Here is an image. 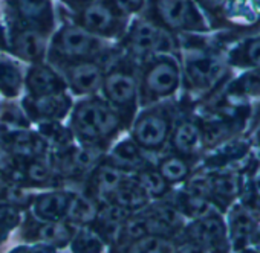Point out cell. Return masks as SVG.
I'll return each mask as SVG.
<instances>
[{
  "instance_id": "obj_34",
  "label": "cell",
  "mask_w": 260,
  "mask_h": 253,
  "mask_svg": "<svg viewBox=\"0 0 260 253\" xmlns=\"http://www.w3.org/2000/svg\"><path fill=\"white\" fill-rule=\"evenodd\" d=\"M210 189H211V182H208L207 179H202V177H196L188 185V195L205 198L210 194Z\"/></svg>"
},
{
  "instance_id": "obj_29",
  "label": "cell",
  "mask_w": 260,
  "mask_h": 253,
  "mask_svg": "<svg viewBox=\"0 0 260 253\" xmlns=\"http://www.w3.org/2000/svg\"><path fill=\"white\" fill-rule=\"evenodd\" d=\"M170 244L162 239L159 235L155 233H147L138 239L130 247V251H167L170 250Z\"/></svg>"
},
{
  "instance_id": "obj_43",
  "label": "cell",
  "mask_w": 260,
  "mask_h": 253,
  "mask_svg": "<svg viewBox=\"0 0 260 253\" xmlns=\"http://www.w3.org/2000/svg\"><path fill=\"white\" fill-rule=\"evenodd\" d=\"M254 4H255V5H257L258 8H260V0H254Z\"/></svg>"
},
{
  "instance_id": "obj_25",
  "label": "cell",
  "mask_w": 260,
  "mask_h": 253,
  "mask_svg": "<svg viewBox=\"0 0 260 253\" xmlns=\"http://www.w3.org/2000/svg\"><path fill=\"white\" fill-rule=\"evenodd\" d=\"M137 182L147 192V195H152V197H161L167 189V185H166L167 180L161 176V173L143 171L140 173Z\"/></svg>"
},
{
  "instance_id": "obj_39",
  "label": "cell",
  "mask_w": 260,
  "mask_h": 253,
  "mask_svg": "<svg viewBox=\"0 0 260 253\" xmlns=\"http://www.w3.org/2000/svg\"><path fill=\"white\" fill-rule=\"evenodd\" d=\"M246 54H248V60L252 64L260 66V40H254L252 43H249Z\"/></svg>"
},
{
  "instance_id": "obj_11",
  "label": "cell",
  "mask_w": 260,
  "mask_h": 253,
  "mask_svg": "<svg viewBox=\"0 0 260 253\" xmlns=\"http://www.w3.org/2000/svg\"><path fill=\"white\" fill-rule=\"evenodd\" d=\"M71 198L66 194H45L36 198L32 204V210L40 221H58L61 220L69 207Z\"/></svg>"
},
{
  "instance_id": "obj_37",
  "label": "cell",
  "mask_w": 260,
  "mask_h": 253,
  "mask_svg": "<svg viewBox=\"0 0 260 253\" xmlns=\"http://www.w3.org/2000/svg\"><path fill=\"white\" fill-rule=\"evenodd\" d=\"M22 113L17 108H8L2 113V125H7L10 129H13L14 125H22Z\"/></svg>"
},
{
  "instance_id": "obj_4",
  "label": "cell",
  "mask_w": 260,
  "mask_h": 253,
  "mask_svg": "<svg viewBox=\"0 0 260 253\" xmlns=\"http://www.w3.org/2000/svg\"><path fill=\"white\" fill-rule=\"evenodd\" d=\"M118 13L110 5V2H90L86 5L83 16H81V25L86 31L95 32V34H109L115 26V16Z\"/></svg>"
},
{
  "instance_id": "obj_19",
  "label": "cell",
  "mask_w": 260,
  "mask_h": 253,
  "mask_svg": "<svg viewBox=\"0 0 260 253\" xmlns=\"http://www.w3.org/2000/svg\"><path fill=\"white\" fill-rule=\"evenodd\" d=\"M10 147H11L13 153L23 156V157H31V156L39 154L43 150V142L36 135L17 132V133L11 135Z\"/></svg>"
},
{
  "instance_id": "obj_35",
  "label": "cell",
  "mask_w": 260,
  "mask_h": 253,
  "mask_svg": "<svg viewBox=\"0 0 260 253\" xmlns=\"http://www.w3.org/2000/svg\"><path fill=\"white\" fill-rule=\"evenodd\" d=\"M19 221H20V214L16 207L0 204V223L10 229V227L17 226Z\"/></svg>"
},
{
  "instance_id": "obj_22",
  "label": "cell",
  "mask_w": 260,
  "mask_h": 253,
  "mask_svg": "<svg viewBox=\"0 0 260 253\" xmlns=\"http://www.w3.org/2000/svg\"><path fill=\"white\" fill-rule=\"evenodd\" d=\"M19 69L8 60L0 58V90L8 96H14L20 90Z\"/></svg>"
},
{
  "instance_id": "obj_15",
  "label": "cell",
  "mask_w": 260,
  "mask_h": 253,
  "mask_svg": "<svg viewBox=\"0 0 260 253\" xmlns=\"http://www.w3.org/2000/svg\"><path fill=\"white\" fill-rule=\"evenodd\" d=\"M191 232H193V238L201 245H217L223 238L225 229L220 220L208 217L198 221L193 226Z\"/></svg>"
},
{
  "instance_id": "obj_21",
  "label": "cell",
  "mask_w": 260,
  "mask_h": 253,
  "mask_svg": "<svg viewBox=\"0 0 260 253\" xmlns=\"http://www.w3.org/2000/svg\"><path fill=\"white\" fill-rule=\"evenodd\" d=\"M112 159L115 166L118 168H135L141 163V154L140 150L135 144L132 142H121L113 151H112Z\"/></svg>"
},
{
  "instance_id": "obj_3",
  "label": "cell",
  "mask_w": 260,
  "mask_h": 253,
  "mask_svg": "<svg viewBox=\"0 0 260 253\" xmlns=\"http://www.w3.org/2000/svg\"><path fill=\"white\" fill-rule=\"evenodd\" d=\"M169 122L164 114L158 111L143 114L134 129V138L137 142L146 148H156L161 147L167 138Z\"/></svg>"
},
{
  "instance_id": "obj_10",
  "label": "cell",
  "mask_w": 260,
  "mask_h": 253,
  "mask_svg": "<svg viewBox=\"0 0 260 253\" xmlns=\"http://www.w3.org/2000/svg\"><path fill=\"white\" fill-rule=\"evenodd\" d=\"M158 13L161 19L172 28L193 25L196 19V13L187 0H158Z\"/></svg>"
},
{
  "instance_id": "obj_27",
  "label": "cell",
  "mask_w": 260,
  "mask_h": 253,
  "mask_svg": "<svg viewBox=\"0 0 260 253\" xmlns=\"http://www.w3.org/2000/svg\"><path fill=\"white\" fill-rule=\"evenodd\" d=\"M187 165L184 160H181L179 157H167L162 160L161 166H159V173L161 176L167 180V182H179L187 176Z\"/></svg>"
},
{
  "instance_id": "obj_42",
  "label": "cell",
  "mask_w": 260,
  "mask_h": 253,
  "mask_svg": "<svg viewBox=\"0 0 260 253\" xmlns=\"http://www.w3.org/2000/svg\"><path fill=\"white\" fill-rule=\"evenodd\" d=\"M7 232H8V227L0 223V242H2L7 238Z\"/></svg>"
},
{
  "instance_id": "obj_36",
  "label": "cell",
  "mask_w": 260,
  "mask_h": 253,
  "mask_svg": "<svg viewBox=\"0 0 260 253\" xmlns=\"http://www.w3.org/2000/svg\"><path fill=\"white\" fill-rule=\"evenodd\" d=\"M143 2L144 0H110V5L118 14H130L138 11L143 7Z\"/></svg>"
},
{
  "instance_id": "obj_41",
  "label": "cell",
  "mask_w": 260,
  "mask_h": 253,
  "mask_svg": "<svg viewBox=\"0 0 260 253\" xmlns=\"http://www.w3.org/2000/svg\"><path fill=\"white\" fill-rule=\"evenodd\" d=\"M64 2L72 7H83V5H89L90 0H64Z\"/></svg>"
},
{
  "instance_id": "obj_18",
  "label": "cell",
  "mask_w": 260,
  "mask_h": 253,
  "mask_svg": "<svg viewBox=\"0 0 260 253\" xmlns=\"http://www.w3.org/2000/svg\"><path fill=\"white\" fill-rule=\"evenodd\" d=\"M201 144V133L198 126L191 122H182L175 135H173V145L182 153L194 151Z\"/></svg>"
},
{
  "instance_id": "obj_2",
  "label": "cell",
  "mask_w": 260,
  "mask_h": 253,
  "mask_svg": "<svg viewBox=\"0 0 260 253\" xmlns=\"http://www.w3.org/2000/svg\"><path fill=\"white\" fill-rule=\"evenodd\" d=\"M95 48L96 40L89 34V31L77 26L63 28L54 41V49L68 58H84L93 54Z\"/></svg>"
},
{
  "instance_id": "obj_12",
  "label": "cell",
  "mask_w": 260,
  "mask_h": 253,
  "mask_svg": "<svg viewBox=\"0 0 260 253\" xmlns=\"http://www.w3.org/2000/svg\"><path fill=\"white\" fill-rule=\"evenodd\" d=\"M26 86L34 95H49V93H60L61 81L54 70L46 66H34L28 76Z\"/></svg>"
},
{
  "instance_id": "obj_31",
  "label": "cell",
  "mask_w": 260,
  "mask_h": 253,
  "mask_svg": "<svg viewBox=\"0 0 260 253\" xmlns=\"http://www.w3.org/2000/svg\"><path fill=\"white\" fill-rule=\"evenodd\" d=\"M42 135L55 144H64L69 139L63 126L55 122H46L45 125H42Z\"/></svg>"
},
{
  "instance_id": "obj_14",
  "label": "cell",
  "mask_w": 260,
  "mask_h": 253,
  "mask_svg": "<svg viewBox=\"0 0 260 253\" xmlns=\"http://www.w3.org/2000/svg\"><path fill=\"white\" fill-rule=\"evenodd\" d=\"M122 182L124 179H122L121 168L112 163L100 166L92 177V185L100 195H113V192L118 189V186Z\"/></svg>"
},
{
  "instance_id": "obj_33",
  "label": "cell",
  "mask_w": 260,
  "mask_h": 253,
  "mask_svg": "<svg viewBox=\"0 0 260 253\" xmlns=\"http://www.w3.org/2000/svg\"><path fill=\"white\" fill-rule=\"evenodd\" d=\"M211 188L222 195H233L237 192V182L231 176H222L211 182Z\"/></svg>"
},
{
  "instance_id": "obj_20",
  "label": "cell",
  "mask_w": 260,
  "mask_h": 253,
  "mask_svg": "<svg viewBox=\"0 0 260 253\" xmlns=\"http://www.w3.org/2000/svg\"><path fill=\"white\" fill-rule=\"evenodd\" d=\"M17 8L29 23H43L51 17L49 0H17Z\"/></svg>"
},
{
  "instance_id": "obj_8",
  "label": "cell",
  "mask_w": 260,
  "mask_h": 253,
  "mask_svg": "<svg viewBox=\"0 0 260 253\" xmlns=\"http://www.w3.org/2000/svg\"><path fill=\"white\" fill-rule=\"evenodd\" d=\"M104 92L113 104L124 107L134 101L137 84L132 75L122 70H115L104 79Z\"/></svg>"
},
{
  "instance_id": "obj_44",
  "label": "cell",
  "mask_w": 260,
  "mask_h": 253,
  "mask_svg": "<svg viewBox=\"0 0 260 253\" xmlns=\"http://www.w3.org/2000/svg\"><path fill=\"white\" fill-rule=\"evenodd\" d=\"M2 191H4V185H2V182H0V194H2Z\"/></svg>"
},
{
  "instance_id": "obj_17",
  "label": "cell",
  "mask_w": 260,
  "mask_h": 253,
  "mask_svg": "<svg viewBox=\"0 0 260 253\" xmlns=\"http://www.w3.org/2000/svg\"><path fill=\"white\" fill-rule=\"evenodd\" d=\"M37 239L43 241L49 245H64L71 236L72 230L66 223L58 221H46V224H42L36 232Z\"/></svg>"
},
{
  "instance_id": "obj_16",
  "label": "cell",
  "mask_w": 260,
  "mask_h": 253,
  "mask_svg": "<svg viewBox=\"0 0 260 253\" xmlns=\"http://www.w3.org/2000/svg\"><path fill=\"white\" fill-rule=\"evenodd\" d=\"M147 192L140 186L138 182L125 183L122 182L113 192V201L125 209H138L147 203Z\"/></svg>"
},
{
  "instance_id": "obj_5",
  "label": "cell",
  "mask_w": 260,
  "mask_h": 253,
  "mask_svg": "<svg viewBox=\"0 0 260 253\" xmlns=\"http://www.w3.org/2000/svg\"><path fill=\"white\" fill-rule=\"evenodd\" d=\"M130 48L135 52H149V51H166L170 46L169 37H166L156 26L140 22L134 26L128 37Z\"/></svg>"
},
{
  "instance_id": "obj_40",
  "label": "cell",
  "mask_w": 260,
  "mask_h": 253,
  "mask_svg": "<svg viewBox=\"0 0 260 253\" xmlns=\"http://www.w3.org/2000/svg\"><path fill=\"white\" fill-rule=\"evenodd\" d=\"M201 2L207 7V8H210V10H217V8H220L226 0H201Z\"/></svg>"
},
{
  "instance_id": "obj_9",
  "label": "cell",
  "mask_w": 260,
  "mask_h": 253,
  "mask_svg": "<svg viewBox=\"0 0 260 253\" xmlns=\"http://www.w3.org/2000/svg\"><path fill=\"white\" fill-rule=\"evenodd\" d=\"M68 81L75 93H90L101 84V70L93 63H77L66 70Z\"/></svg>"
},
{
  "instance_id": "obj_1",
  "label": "cell",
  "mask_w": 260,
  "mask_h": 253,
  "mask_svg": "<svg viewBox=\"0 0 260 253\" xmlns=\"http://www.w3.org/2000/svg\"><path fill=\"white\" fill-rule=\"evenodd\" d=\"M72 123L83 141L95 144L103 138L112 136L118 130L119 120L116 113L106 102L92 99L77 105Z\"/></svg>"
},
{
  "instance_id": "obj_24",
  "label": "cell",
  "mask_w": 260,
  "mask_h": 253,
  "mask_svg": "<svg viewBox=\"0 0 260 253\" xmlns=\"http://www.w3.org/2000/svg\"><path fill=\"white\" fill-rule=\"evenodd\" d=\"M217 69H219L217 63L207 57L196 58L188 63V73H190L191 79L198 84H205V82L211 81L213 76L216 75Z\"/></svg>"
},
{
  "instance_id": "obj_32",
  "label": "cell",
  "mask_w": 260,
  "mask_h": 253,
  "mask_svg": "<svg viewBox=\"0 0 260 253\" xmlns=\"http://www.w3.org/2000/svg\"><path fill=\"white\" fill-rule=\"evenodd\" d=\"M124 232L127 236L130 238H141L144 235L149 233V229H147V221L146 218H135V220H125V224H124Z\"/></svg>"
},
{
  "instance_id": "obj_26",
  "label": "cell",
  "mask_w": 260,
  "mask_h": 253,
  "mask_svg": "<svg viewBox=\"0 0 260 253\" xmlns=\"http://www.w3.org/2000/svg\"><path fill=\"white\" fill-rule=\"evenodd\" d=\"M72 250L75 251H100L103 250V241L96 232L90 229H81L72 239Z\"/></svg>"
},
{
  "instance_id": "obj_28",
  "label": "cell",
  "mask_w": 260,
  "mask_h": 253,
  "mask_svg": "<svg viewBox=\"0 0 260 253\" xmlns=\"http://www.w3.org/2000/svg\"><path fill=\"white\" fill-rule=\"evenodd\" d=\"M231 227L236 238H246L254 229V218L248 210L237 207V210H234L231 217Z\"/></svg>"
},
{
  "instance_id": "obj_30",
  "label": "cell",
  "mask_w": 260,
  "mask_h": 253,
  "mask_svg": "<svg viewBox=\"0 0 260 253\" xmlns=\"http://www.w3.org/2000/svg\"><path fill=\"white\" fill-rule=\"evenodd\" d=\"M26 177L32 183H46L51 179V170L42 160H32L26 166Z\"/></svg>"
},
{
  "instance_id": "obj_38",
  "label": "cell",
  "mask_w": 260,
  "mask_h": 253,
  "mask_svg": "<svg viewBox=\"0 0 260 253\" xmlns=\"http://www.w3.org/2000/svg\"><path fill=\"white\" fill-rule=\"evenodd\" d=\"M231 10L234 14L240 16V17H248L249 14V10H251V5H249V0H233V5H231Z\"/></svg>"
},
{
  "instance_id": "obj_13",
  "label": "cell",
  "mask_w": 260,
  "mask_h": 253,
  "mask_svg": "<svg viewBox=\"0 0 260 253\" xmlns=\"http://www.w3.org/2000/svg\"><path fill=\"white\" fill-rule=\"evenodd\" d=\"M45 38L40 32L32 31V29H26L19 32L14 37V49L16 52L29 61H36L40 60L42 55L45 54Z\"/></svg>"
},
{
  "instance_id": "obj_45",
  "label": "cell",
  "mask_w": 260,
  "mask_h": 253,
  "mask_svg": "<svg viewBox=\"0 0 260 253\" xmlns=\"http://www.w3.org/2000/svg\"><path fill=\"white\" fill-rule=\"evenodd\" d=\"M0 45H2V31H0Z\"/></svg>"
},
{
  "instance_id": "obj_23",
  "label": "cell",
  "mask_w": 260,
  "mask_h": 253,
  "mask_svg": "<svg viewBox=\"0 0 260 253\" xmlns=\"http://www.w3.org/2000/svg\"><path fill=\"white\" fill-rule=\"evenodd\" d=\"M66 214L71 220L77 223H90L98 217V210L95 209L92 201L84 197H72Z\"/></svg>"
},
{
  "instance_id": "obj_6",
  "label": "cell",
  "mask_w": 260,
  "mask_h": 253,
  "mask_svg": "<svg viewBox=\"0 0 260 253\" xmlns=\"http://www.w3.org/2000/svg\"><path fill=\"white\" fill-rule=\"evenodd\" d=\"M179 73L172 61H158L146 73V87L153 95H169L178 86Z\"/></svg>"
},
{
  "instance_id": "obj_7",
  "label": "cell",
  "mask_w": 260,
  "mask_h": 253,
  "mask_svg": "<svg viewBox=\"0 0 260 253\" xmlns=\"http://www.w3.org/2000/svg\"><path fill=\"white\" fill-rule=\"evenodd\" d=\"M29 114L40 119H58L63 117L69 108L68 98L60 93L49 95H36L25 104Z\"/></svg>"
}]
</instances>
